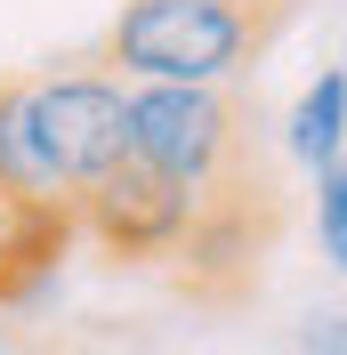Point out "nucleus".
Listing matches in <instances>:
<instances>
[{
    "instance_id": "obj_7",
    "label": "nucleus",
    "mask_w": 347,
    "mask_h": 355,
    "mask_svg": "<svg viewBox=\"0 0 347 355\" xmlns=\"http://www.w3.org/2000/svg\"><path fill=\"white\" fill-rule=\"evenodd\" d=\"M339 146H347V73L323 65L315 81L291 97V121H282V154L299 162L307 178L315 170H339Z\"/></svg>"
},
{
    "instance_id": "obj_2",
    "label": "nucleus",
    "mask_w": 347,
    "mask_h": 355,
    "mask_svg": "<svg viewBox=\"0 0 347 355\" xmlns=\"http://www.w3.org/2000/svg\"><path fill=\"white\" fill-rule=\"evenodd\" d=\"M121 121H130V162L153 178L210 202L242 170V113L226 89H170V81H121Z\"/></svg>"
},
{
    "instance_id": "obj_4",
    "label": "nucleus",
    "mask_w": 347,
    "mask_h": 355,
    "mask_svg": "<svg viewBox=\"0 0 347 355\" xmlns=\"http://www.w3.org/2000/svg\"><path fill=\"white\" fill-rule=\"evenodd\" d=\"M33 105H41L49 154L65 170V186H97L113 162H130V121H121V81L105 65H65L33 81Z\"/></svg>"
},
{
    "instance_id": "obj_6",
    "label": "nucleus",
    "mask_w": 347,
    "mask_h": 355,
    "mask_svg": "<svg viewBox=\"0 0 347 355\" xmlns=\"http://www.w3.org/2000/svg\"><path fill=\"white\" fill-rule=\"evenodd\" d=\"M73 243V210H33V202H0V299H33L57 275Z\"/></svg>"
},
{
    "instance_id": "obj_9",
    "label": "nucleus",
    "mask_w": 347,
    "mask_h": 355,
    "mask_svg": "<svg viewBox=\"0 0 347 355\" xmlns=\"http://www.w3.org/2000/svg\"><path fill=\"white\" fill-rule=\"evenodd\" d=\"M339 323H347L339 307H315V315H307V331H299V347H307V355H339Z\"/></svg>"
},
{
    "instance_id": "obj_1",
    "label": "nucleus",
    "mask_w": 347,
    "mask_h": 355,
    "mask_svg": "<svg viewBox=\"0 0 347 355\" xmlns=\"http://www.w3.org/2000/svg\"><path fill=\"white\" fill-rule=\"evenodd\" d=\"M266 41V17L218 0H121L105 33L113 81H170V89H226Z\"/></svg>"
},
{
    "instance_id": "obj_5",
    "label": "nucleus",
    "mask_w": 347,
    "mask_h": 355,
    "mask_svg": "<svg viewBox=\"0 0 347 355\" xmlns=\"http://www.w3.org/2000/svg\"><path fill=\"white\" fill-rule=\"evenodd\" d=\"M0 202H33V210H73V186L49 154L41 105H33V81L0 89Z\"/></svg>"
},
{
    "instance_id": "obj_3",
    "label": "nucleus",
    "mask_w": 347,
    "mask_h": 355,
    "mask_svg": "<svg viewBox=\"0 0 347 355\" xmlns=\"http://www.w3.org/2000/svg\"><path fill=\"white\" fill-rule=\"evenodd\" d=\"M194 218H202V202L170 178H153L146 162H113L97 186L73 194V234L105 243L113 259H170Z\"/></svg>"
},
{
    "instance_id": "obj_8",
    "label": "nucleus",
    "mask_w": 347,
    "mask_h": 355,
    "mask_svg": "<svg viewBox=\"0 0 347 355\" xmlns=\"http://www.w3.org/2000/svg\"><path fill=\"white\" fill-rule=\"evenodd\" d=\"M315 250L323 266H347V170H315Z\"/></svg>"
},
{
    "instance_id": "obj_10",
    "label": "nucleus",
    "mask_w": 347,
    "mask_h": 355,
    "mask_svg": "<svg viewBox=\"0 0 347 355\" xmlns=\"http://www.w3.org/2000/svg\"><path fill=\"white\" fill-rule=\"evenodd\" d=\"M218 8H242V17H266V0H218Z\"/></svg>"
}]
</instances>
